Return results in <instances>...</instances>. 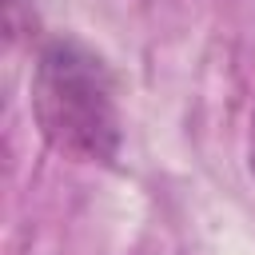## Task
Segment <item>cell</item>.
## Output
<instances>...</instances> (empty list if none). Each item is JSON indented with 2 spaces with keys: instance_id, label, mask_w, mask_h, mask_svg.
Returning <instances> with one entry per match:
<instances>
[{
  "instance_id": "2",
  "label": "cell",
  "mask_w": 255,
  "mask_h": 255,
  "mask_svg": "<svg viewBox=\"0 0 255 255\" xmlns=\"http://www.w3.org/2000/svg\"><path fill=\"white\" fill-rule=\"evenodd\" d=\"M4 28L8 40H20L24 28H32V0H4Z\"/></svg>"
},
{
  "instance_id": "3",
  "label": "cell",
  "mask_w": 255,
  "mask_h": 255,
  "mask_svg": "<svg viewBox=\"0 0 255 255\" xmlns=\"http://www.w3.org/2000/svg\"><path fill=\"white\" fill-rule=\"evenodd\" d=\"M247 163H251V175H255V116H251V143H247Z\"/></svg>"
},
{
  "instance_id": "1",
  "label": "cell",
  "mask_w": 255,
  "mask_h": 255,
  "mask_svg": "<svg viewBox=\"0 0 255 255\" xmlns=\"http://www.w3.org/2000/svg\"><path fill=\"white\" fill-rule=\"evenodd\" d=\"M32 120L48 147L76 163L120 159L124 124L116 108V80L100 52L72 36H52L32 68Z\"/></svg>"
}]
</instances>
